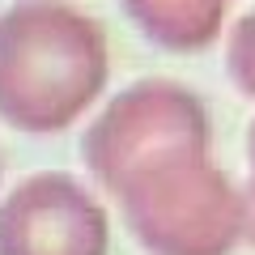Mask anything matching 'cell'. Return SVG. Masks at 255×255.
Listing matches in <instances>:
<instances>
[{
    "label": "cell",
    "instance_id": "cell-6",
    "mask_svg": "<svg viewBox=\"0 0 255 255\" xmlns=\"http://www.w3.org/2000/svg\"><path fill=\"white\" fill-rule=\"evenodd\" d=\"M226 60H230V77H234V85L255 98V9L234 26L230 47H226Z\"/></svg>",
    "mask_w": 255,
    "mask_h": 255
},
{
    "label": "cell",
    "instance_id": "cell-3",
    "mask_svg": "<svg viewBox=\"0 0 255 255\" xmlns=\"http://www.w3.org/2000/svg\"><path fill=\"white\" fill-rule=\"evenodd\" d=\"M204 153H209V115L187 85L166 77L136 81L115 94L81 136L85 170L111 196H119L132 179L149 170Z\"/></svg>",
    "mask_w": 255,
    "mask_h": 255
},
{
    "label": "cell",
    "instance_id": "cell-2",
    "mask_svg": "<svg viewBox=\"0 0 255 255\" xmlns=\"http://www.w3.org/2000/svg\"><path fill=\"white\" fill-rule=\"evenodd\" d=\"M115 200L124 226L149 255H230L247 238L243 191L209 153L140 174Z\"/></svg>",
    "mask_w": 255,
    "mask_h": 255
},
{
    "label": "cell",
    "instance_id": "cell-1",
    "mask_svg": "<svg viewBox=\"0 0 255 255\" xmlns=\"http://www.w3.org/2000/svg\"><path fill=\"white\" fill-rule=\"evenodd\" d=\"M107 85L98 21L55 0H17L0 13V119L17 132H64Z\"/></svg>",
    "mask_w": 255,
    "mask_h": 255
},
{
    "label": "cell",
    "instance_id": "cell-5",
    "mask_svg": "<svg viewBox=\"0 0 255 255\" xmlns=\"http://www.w3.org/2000/svg\"><path fill=\"white\" fill-rule=\"evenodd\" d=\"M128 21L166 51H200L221 34L226 0H119Z\"/></svg>",
    "mask_w": 255,
    "mask_h": 255
},
{
    "label": "cell",
    "instance_id": "cell-7",
    "mask_svg": "<svg viewBox=\"0 0 255 255\" xmlns=\"http://www.w3.org/2000/svg\"><path fill=\"white\" fill-rule=\"evenodd\" d=\"M247 187H243V204H247V243H255V119L247 132Z\"/></svg>",
    "mask_w": 255,
    "mask_h": 255
},
{
    "label": "cell",
    "instance_id": "cell-4",
    "mask_svg": "<svg viewBox=\"0 0 255 255\" xmlns=\"http://www.w3.org/2000/svg\"><path fill=\"white\" fill-rule=\"evenodd\" d=\"M107 209L73 174L38 170L0 196V255H107Z\"/></svg>",
    "mask_w": 255,
    "mask_h": 255
}]
</instances>
